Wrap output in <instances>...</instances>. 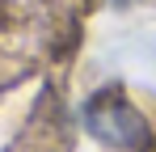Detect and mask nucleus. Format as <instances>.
<instances>
[{
	"mask_svg": "<svg viewBox=\"0 0 156 152\" xmlns=\"http://www.w3.org/2000/svg\"><path fill=\"white\" fill-rule=\"evenodd\" d=\"M84 127L93 139H101L118 152H148L152 148V131L148 118L131 106L118 89H101L84 101Z\"/></svg>",
	"mask_w": 156,
	"mask_h": 152,
	"instance_id": "f257e3e1",
	"label": "nucleus"
}]
</instances>
